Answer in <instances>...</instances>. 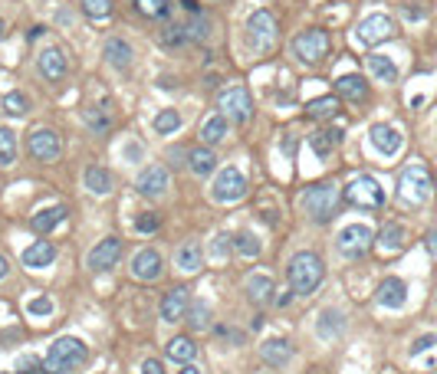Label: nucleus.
Returning <instances> with one entry per match:
<instances>
[{
	"label": "nucleus",
	"mask_w": 437,
	"mask_h": 374,
	"mask_svg": "<svg viewBox=\"0 0 437 374\" xmlns=\"http://www.w3.org/2000/svg\"><path fill=\"white\" fill-rule=\"evenodd\" d=\"M322 279H326V266H322V260L316 253L302 250V253H296L290 260V289L296 296H312L322 286Z\"/></svg>",
	"instance_id": "f257e3e1"
},
{
	"label": "nucleus",
	"mask_w": 437,
	"mask_h": 374,
	"mask_svg": "<svg viewBox=\"0 0 437 374\" xmlns=\"http://www.w3.org/2000/svg\"><path fill=\"white\" fill-rule=\"evenodd\" d=\"M89 358V348L83 338H73V335H63V338H56L50 345V351H46L43 365L50 374H69L76 371L83 361Z\"/></svg>",
	"instance_id": "f03ea898"
},
{
	"label": "nucleus",
	"mask_w": 437,
	"mask_h": 374,
	"mask_svg": "<svg viewBox=\"0 0 437 374\" xmlns=\"http://www.w3.org/2000/svg\"><path fill=\"white\" fill-rule=\"evenodd\" d=\"M302 207L316 223H329L339 210V187L329 184V181H319V184L306 187L302 194Z\"/></svg>",
	"instance_id": "7ed1b4c3"
},
{
	"label": "nucleus",
	"mask_w": 437,
	"mask_h": 374,
	"mask_svg": "<svg viewBox=\"0 0 437 374\" xmlns=\"http://www.w3.org/2000/svg\"><path fill=\"white\" fill-rule=\"evenodd\" d=\"M434 191V181H431L428 168L424 164H408L401 171V181H398V197H401L404 204H424Z\"/></svg>",
	"instance_id": "20e7f679"
},
{
	"label": "nucleus",
	"mask_w": 437,
	"mask_h": 374,
	"mask_svg": "<svg viewBox=\"0 0 437 374\" xmlns=\"http://www.w3.org/2000/svg\"><path fill=\"white\" fill-rule=\"evenodd\" d=\"M345 204L359 207V210H378L385 204V187L378 184L375 178H355L349 187L342 191Z\"/></svg>",
	"instance_id": "39448f33"
},
{
	"label": "nucleus",
	"mask_w": 437,
	"mask_h": 374,
	"mask_svg": "<svg viewBox=\"0 0 437 374\" xmlns=\"http://www.w3.org/2000/svg\"><path fill=\"white\" fill-rule=\"evenodd\" d=\"M372 243H375V230L369 227V223H349V227L339 230V253L345 256V260H359V256H365L372 250Z\"/></svg>",
	"instance_id": "423d86ee"
},
{
	"label": "nucleus",
	"mask_w": 437,
	"mask_h": 374,
	"mask_svg": "<svg viewBox=\"0 0 437 374\" xmlns=\"http://www.w3.org/2000/svg\"><path fill=\"white\" fill-rule=\"evenodd\" d=\"M247 36L257 50L266 53V50H273L276 36H280V23H276V17L270 10H253L247 20Z\"/></svg>",
	"instance_id": "0eeeda50"
},
{
	"label": "nucleus",
	"mask_w": 437,
	"mask_h": 374,
	"mask_svg": "<svg viewBox=\"0 0 437 374\" xmlns=\"http://www.w3.org/2000/svg\"><path fill=\"white\" fill-rule=\"evenodd\" d=\"M247 194V178H243L237 168H223L217 174L214 187H211V197H214L217 204H233V201H243Z\"/></svg>",
	"instance_id": "6e6552de"
},
{
	"label": "nucleus",
	"mask_w": 437,
	"mask_h": 374,
	"mask_svg": "<svg viewBox=\"0 0 437 374\" xmlns=\"http://www.w3.org/2000/svg\"><path fill=\"white\" fill-rule=\"evenodd\" d=\"M293 50H296V56H300L302 63L326 60V53H329V33H326V30H319V26H312V30H302V33L293 40Z\"/></svg>",
	"instance_id": "1a4fd4ad"
},
{
	"label": "nucleus",
	"mask_w": 437,
	"mask_h": 374,
	"mask_svg": "<svg viewBox=\"0 0 437 374\" xmlns=\"http://www.w3.org/2000/svg\"><path fill=\"white\" fill-rule=\"evenodd\" d=\"M221 109H223V119H233L237 125H243L253 115V99H250V92L243 85H233V89H227L221 95Z\"/></svg>",
	"instance_id": "9d476101"
},
{
	"label": "nucleus",
	"mask_w": 437,
	"mask_h": 374,
	"mask_svg": "<svg viewBox=\"0 0 437 374\" xmlns=\"http://www.w3.org/2000/svg\"><path fill=\"white\" fill-rule=\"evenodd\" d=\"M30 154H33L36 161H60V154H63V141L60 135L53 132V128H36L33 135H30Z\"/></svg>",
	"instance_id": "9b49d317"
},
{
	"label": "nucleus",
	"mask_w": 437,
	"mask_h": 374,
	"mask_svg": "<svg viewBox=\"0 0 437 374\" xmlns=\"http://www.w3.org/2000/svg\"><path fill=\"white\" fill-rule=\"evenodd\" d=\"M164 272V263H162V253L158 250H138L132 256V276L142 282H158Z\"/></svg>",
	"instance_id": "f8f14e48"
},
{
	"label": "nucleus",
	"mask_w": 437,
	"mask_h": 374,
	"mask_svg": "<svg viewBox=\"0 0 437 374\" xmlns=\"http://www.w3.org/2000/svg\"><path fill=\"white\" fill-rule=\"evenodd\" d=\"M394 36V23L391 17H385V14H372V17H365L359 23V40L365 43V46H375V43H385Z\"/></svg>",
	"instance_id": "ddd939ff"
},
{
	"label": "nucleus",
	"mask_w": 437,
	"mask_h": 374,
	"mask_svg": "<svg viewBox=\"0 0 437 374\" xmlns=\"http://www.w3.org/2000/svg\"><path fill=\"white\" fill-rule=\"evenodd\" d=\"M135 191L142 197H162L164 191H168V168H162V164H148V168L135 178Z\"/></svg>",
	"instance_id": "4468645a"
},
{
	"label": "nucleus",
	"mask_w": 437,
	"mask_h": 374,
	"mask_svg": "<svg viewBox=\"0 0 437 374\" xmlns=\"http://www.w3.org/2000/svg\"><path fill=\"white\" fill-rule=\"evenodd\" d=\"M119 256H122V240L105 237L102 243H95L89 250V269H112V266L119 263Z\"/></svg>",
	"instance_id": "2eb2a0df"
},
{
	"label": "nucleus",
	"mask_w": 437,
	"mask_h": 374,
	"mask_svg": "<svg viewBox=\"0 0 437 374\" xmlns=\"http://www.w3.org/2000/svg\"><path fill=\"white\" fill-rule=\"evenodd\" d=\"M36 69L46 82H60L66 76V56H63L60 46H46L40 56H36Z\"/></svg>",
	"instance_id": "dca6fc26"
},
{
	"label": "nucleus",
	"mask_w": 437,
	"mask_h": 374,
	"mask_svg": "<svg viewBox=\"0 0 437 374\" xmlns=\"http://www.w3.org/2000/svg\"><path fill=\"white\" fill-rule=\"evenodd\" d=\"M188 306H191V289L188 286H174V289L164 292V299H162V319L164 322H181L184 312H188Z\"/></svg>",
	"instance_id": "f3484780"
},
{
	"label": "nucleus",
	"mask_w": 437,
	"mask_h": 374,
	"mask_svg": "<svg viewBox=\"0 0 437 374\" xmlns=\"http://www.w3.org/2000/svg\"><path fill=\"white\" fill-rule=\"evenodd\" d=\"M375 299L381 302L385 309H401L404 302H408V286H404L398 276H388V279H381V286H378Z\"/></svg>",
	"instance_id": "a211bd4d"
},
{
	"label": "nucleus",
	"mask_w": 437,
	"mask_h": 374,
	"mask_svg": "<svg viewBox=\"0 0 437 374\" xmlns=\"http://www.w3.org/2000/svg\"><path fill=\"white\" fill-rule=\"evenodd\" d=\"M260 358H263L270 368H286L293 361V345L286 338H270L260 345Z\"/></svg>",
	"instance_id": "6ab92c4d"
},
{
	"label": "nucleus",
	"mask_w": 437,
	"mask_h": 374,
	"mask_svg": "<svg viewBox=\"0 0 437 374\" xmlns=\"http://www.w3.org/2000/svg\"><path fill=\"white\" fill-rule=\"evenodd\" d=\"M372 145L391 158V154L401 151V132L394 125H372Z\"/></svg>",
	"instance_id": "aec40b11"
},
{
	"label": "nucleus",
	"mask_w": 437,
	"mask_h": 374,
	"mask_svg": "<svg viewBox=\"0 0 437 374\" xmlns=\"http://www.w3.org/2000/svg\"><path fill=\"white\" fill-rule=\"evenodd\" d=\"M53 260H56V247L46 243V240H36L33 247L23 250V266L26 269H46Z\"/></svg>",
	"instance_id": "412c9836"
},
{
	"label": "nucleus",
	"mask_w": 437,
	"mask_h": 374,
	"mask_svg": "<svg viewBox=\"0 0 437 374\" xmlns=\"http://www.w3.org/2000/svg\"><path fill=\"white\" fill-rule=\"evenodd\" d=\"M63 220H66V207H63V204H53V207L36 210L33 217H30V227H33L36 233H53V230L60 227Z\"/></svg>",
	"instance_id": "4be33fe9"
},
{
	"label": "nucleus",
	"mask_w": 437,
	"mask_h": 374,
	"mask_svg": "<svg viewBox=\"0 0 437 374\" xmlns=\"http://www.w3.org/2000/svg\"><path fill=\"white\" fill-rule=\"evenodd\" d=\"M102 56H105V63H109V66H115V69H129V66H132V56H135V53H132L129 43L115 36V40H105Z\"/></svg>",
	"instance_id": "5701e85b"
},
{
	"label": "nucleus",
	"mask_w": 437,
	"mask_h": 374,
	"mask_svg": "<svg viewBox=\"0 0 437 374\" xmlns=\"http://www.w3.org/2000/svg\"><path fill=\"white\" fill-rule=\"evenodd\" d=\"M247 296H250V302L266 306V302L273 299V279H270L266 272H253L247 279Z\"/></svg>",
	"instance_id": "b1692460"
},
{
	"label": "nucleus",
	"mask_w": 437,
	"mask_h": 374,
	"mask_svg": "<svg viewBox=\"0 0 437 374\" xmlns=\"http://www.w3.org/2000/svg\"><path fill=\"white\" fill-rule=\"evenodd\" d=\"M174 263H178V269L184 272H197L201 269V263H204V250H201V243H184V247H178V253H174Z\"/></svg>",
	"instance_id": "393cba45"
},
{
	"label": "nucleus",
	"mask_w": 437,
	"mask_h": 374,
	"mask_svg": "<svg viewBox=\"0 0 437 374\" xmlns=\"http://www.w3.org/2000/svg\"><path fill=\"white\" fill-rule=\"evenodd\" d=\"M188 168L194 171L197 178H207L211 171L217 168V154L211 151V148H194V151H188Z\"/></svg>",
	"instance_id": "a878e982"
},
{
	"label": "nucleus",
	"mask_w": 437,
	"mask_h": 374,
	"mask_svg": "<svg viewBox=\"0 0 437 374\" xmlns=\"http://www.w3.org/2000/svg\"><path fill=\"white\" fill-rule=\"evenodd\" d=\"M335 89H339V95H342V99H349V102H362V99L369 95V82H365L362 76L335 79Z\"/></svg>",
	"instance_id": "bb28decb"
},
{
	"label": "nucleus",
	"mask_w": 437,
	"mask_h": 374,
	"mask_svg": "<svg viewBox=\"0 0 437 374\" xmlns=\"http://www.w3.org/2000/svg\"><path fill=\"white\" fill-rule=\"evenodd\" d=\"M339 141H342V132L329 128V132H316L309 145H312L316 158H322V161H326V158H332V151H335V145H339Z\"/></svg>",
	"instance_id": "cd10ccee"
},
{
	"label": "nucleus",
	"mask_w": 437,
	"mask_h": 374,
	"mask_svg": "<svg viewBox=\"0 0 437 374\" xmlns=\"http://www.w3.org/2000/svg\"><path fill=\"white\" fill-rule=\"evenodd\" d=\"M223 138H227V119H223V115L204 119V125H201V141H204V145H221Z\"/></svg>",
	"instance_id": "c85d7f7f"
},
{
	"label": "nucleus",
	"mask_w": 437,
	"mask_h": 374,
	"mask_svg": "<svg viewBox=\"0 0 437 374\" xmlns=\"http://www.w3.org/2000/svg\"><path fill=\"white\" fill-rule=\"evenodd\" d=\"M194 355H197V345L188 338V335H178V338L168 341V358H172V361H178V365L194 361Z\"/></svg>",
	"instance_id": "c756f323"
},
{
	"label": "nucleus",
	"mask_w": 437,
	"mask_h": 374,
	"mask_svg": "<svg viewBox=\"0 0 437 374\" xmlns=\"http://www.w3.org/2000/svg\"><path fill=\"white\" fill-rule=\"evenodd\" d=\"M335 112H339V99H335V95H319V99H312V102L306 105V115L316 122L332 119Z\"/></svg>",
	"instance_id": "7c9ffc66"
},
{
	"label": "nucleus",
	"mask_w": 437,
	"mask_h": 374,
	"mask_svg": "<svg viewBox=\"0 0 437 374\" xmlns=\"http://www.w3.org/2000/svg\"><path fill=\"white\" fill-rule=\"evenodd\" d=\"M345 328V315L342 312H335V309H326V312L319 315V322H316V332L322 335V338H335V335Z\"/></svg>",
	"instance_id": "2f4dec72"
},
{
	"label": "nucleus",
	"mask_w": 437,
	"mask_h": 374,
	"mask_svg": "<svg viewBox=\"0 0 437 374\" xmlns=\"http://www.w3.org/2000/svg\"><path fill=\"white\" fill-rule=\"evenodd\" d=\"M86 187L99 197L112 194V174L105 168H99V164H93V168H86Z\"/></svg>",
	"instance_id": "473e14b6"
},
{
	"label": "nucleus",
	"mask_w": 437,
	"mask_h": 374,
	"mask_svg": "<svg viewBox=\"0 0 437 374\" xmlns=\"http://www.w3.org/2000/svg\"><path fill=\"white\" fill-rule=\"evenodd\" d=\"M369 73L378 79V82H394V79H398V66H394L388 56H381V53L369 56Z\"/></svg>",
	"instance_id": "72a5a7b5"
},
{
	"label": "nucleus",
	"mask_w": 437,
	"mask_h": 374,
	"mask_svg": "<svg viewBox=\"0 0 437 374\" xmlns=\"http://www.w3.org/2000/svg\"><path fill=\"white\" fill-rule=\"evenodd\" d=\"M404 237H408V233H404L401 223H388V227L381 230V237H378V247L385 250V253H398V250L404 247Z\"/></svg>",
	"instance_id": "f704fd0d"
},
{
	"label": "nucleus",
	"mask_w": 437,
	"mask_h": 374,
	"mask_svg": "<svg viewBox=\"0 0 437 374\" xmlns=\"http://www.w3.org/2000/svg\"><path fill=\"white\" fill-rule=\"evenodd\" d=\"M184 43H191V33H188V23H172L162 30V46L164 50H181Z\"/></svg>",
	"instance_id": "c9c22d12"
},
{
	"label": "nucleus",
	"mask_w": 437,
	"mask_h": 374,
	"mask_svg": "<svg viewBox=\"0 0 437 374\" xmlns=\"http://www.w3.org/2000/svg\"><path fill=\"white\" fill-rule=\"evenodd\" d=\"M17 161V135L7 125H0V168H10Z\"/></svg>",
	"instance_id": "e433bc0d"
},
{
	"label": "nucleus",
	"mask_w": 437,
	"mask_h": 374,
	"mask_svg": "<svg viewBox=\"0 0 437 374\" xmlns=\"http://www.w3.org/2000/svg\"><path fill=\"white\" fill-rule=\"evenodd\" d=\"M135 10L145 20H164L168 10H172V4H168V0H135Z\"/></svg>",
	"instance_id": "4c0bfd02"
},
{
	"label": "nucleus",
	"mask_w": 437,
	"mask_h": 374,
	"mask_svg": "<svg viewBox=\"0 0 437 374\" xmlns=\"http://www.w3.org/2000/svg\"><path fill=\"white\" fill-rule=\"evenodd\" d=\"M184 319H188V325L194 332H204L207 325H211V309H207V302H191Z\"/></svg>",
	"instance_id": "58836bf2"
},
{
	"label": "nucleus",
	"mask_w": 437,
	"mask_h": 374,
	"mask_svg": "<svg viewBox=\"0 0 437 374\" xmlns=\"http://www.w3.org/2000/svg\"><path fill=\"white\" fill-rule=\"evenodd\" d=\"M154 135H172V132H178L181 128V115L174 109H162L158 115H154Z\"/></svg>",
	"instance_id": "ea45409f"
},
{
	"label": "nucleus",
	"mask_w": 437,
	"mask_h": 374,
	"mask_svg": "<svg viewBox=\"0 0 437 374\" xmlns=\"http://www.w3.org/2000/svg\"><path fill=\"white\" fill-rule=\"evenodd\" d=\"M83 14H86L89 20H109L112 0H83Z\"/></svg>",
	"instance_id": "a19ab883"
},
{
	"label": "nucleus",
	"mask_w": 437,
	"mask_h": 374,
	"mask_svg": "<svg viewBox=\"0 0 437 374\" xmlns=\"http://www.w3.org/2000/svg\"><path fill=\"white\" fill-rule=\"evenodd\" d=\"M4 112L7 115H26L30 112V99L23 92H7L4 95Z\"/></svg>",
	"instance_id": "79ce46f5"
},
{
	"label": "nucleus",
	"mask_w": 437,
	"mask_h": 374,
	"mask_svg": "<svg viewBox=\"0 0 437 374\" xmlns=\"http://www.w3.org/2000/svg\"><path fill=\"white\" fill-rule=\"evenodd\" d=\"M188 33L194 43H204L207 36H211V20H207L204 14H194V20L188 23Z\"/></svg>",
	"instance_id": "37998d69"
},
{
	"label": "nucleus",
	"mask_w": 437,
	"mask_h": 374,
	"mask_svg": "<svg viewBox=\"0 0 437 374\" xmlns=\"http://www.w3.org/2000/svg\"><path fill=\"white\" fill-rule=\"evenodd\" d=\"M233 250L243 253V256H257L260 253V240L253 237V233H237V237H233Z\"/></svg>",
	"instance_id": "c03bdc74"
},
{
	"label": "nucleus",
	"mask_w": 437,
	"mask_h": 374,
	"mask_svg": "<svg viewBox=\"0 0 437 374\" xmlns=\"http://www.w3.org/2000/svg\"><path fill=\"white\" fill-rule=\"evenodd\" d=\"M86 122H89V128H93L95 135H105V132L112 128V119H109V115H99L95 109H86Z\"/></svg>",
	"instance_id": "a18cd8bd"
},
{
	"label": "nucleus",
	"mask_w": 437,
	"mask_h": 374,
	"mask_svg": "<svg viewBox=\"0 0 437 374\" xmlns=\"http://www.w3.org/2000/svg\"><path fill=\"white\" fill-rule=\"evenodd\" d=\"M162 227V217H158V213H138V220H135V230L138 233H154V230Z\"/></svg>",
	"instance_id": "49530a36"
},
{
	"label": "nucleus",
	"mask_w": 437,
	"mask_h": 374,
	"mask_svg": "<svg viewBox=\"0 0 437 374\" xmlns=\"http://www.w3.org/2000/svg\"><path fill=\"white\" fill-rule=\"evenodd\" d=\"M20 374H50L46 371V365L43 361H36V358H20Z\"/></svg>",
	"instance_id": "de8ad7c7"
},
{
	"label": "nucleus",
	"mask_w": 437,
	"mask_h": 374,
	"mask_svg": "<svg viewBox=\"0 0 437 374\" xmlns=\"http://www.w3.org/2000/svg\"><path fill=\"white\" fill-rule=\"evenodd\" d=\"M26 309H30V315H50L53 312V302L46 296H40V299H30V306H26Z\"/></svg>",
	"instance_id": "09e8293b"
},
{
	"label": "nucleus",
	"mask_w": 437,
	"mask_h": 374,
	"mask_svg": "<svg viewBox=\"0 0 437 374\" xmlns=\"http://www.w3.org/2000/svg\"><path fill=\"white\" fill-rule=\"evenodd\" d=\"M434 345H437V335H421V338L411 345V355H421V351L434 348Z\"/></svg>",
	"instance_id": "8fccbe9b"
},
{
	"label": "nucleus",
	"mask_w": 437,
	"mask_h": 374,
	"mask_svg": "<svg viewBox=\"0 0 437 374\" xmlns=\"http://www.w3.org/2000/svg\"><path fill=\"white\" fill-rule=\"evenodd\" d=\"M142 374H164L162 361H158V358H148L145 365H142Z\"/></svg>",
	"instance_id": "3c124183"
},
{
	"label": "nucleus",
	"mask_w": 437,
	"mask_h": 374,
	"mask_svg": "<svg viewBox=\"0 0 437 374\" xmlns=\"http://www.w3.org/2000/svg\"><path fill=\"white\" fill-rule=\"evenodd\" d=\"M227 247H233V240L231 237H217L214 240V256H223L227 253Z\"/></svg>",
	"instance_id": "603ef678"
},
{
	"label": "nucleus",
	"mask_w": 437,
	"mask_h": 374,
	"mask_svg": "<svg viewBox=\"0 0 437 374\" xmlns=\"http://www.w3.org/2000/svg\"><path fill=\"white\" fill-rule=\"evenodd\" d=\"M290 302H293V289H286L283 296H276V306H280V309H286Z\"/></svg>",
	"instance_id": "864d4df0"
},
{
	"label": "nucleus",
	"mask_w": 437,
	"mask_h": 374,
	"mask_svg": "<svg viewBox=\"0 0 437 374\" xmlns=\"http://www.w3.org/2000/svg\"><path fill=\"white\" fill-rule=\"evenodd\" d=\"M428 250L437 256V230H431V233H428Z\"/></svg>",
	"instance_id": "5fc2aeb1"
},
{
	"label": "nucleus",
	"mask_w": 437,
	"mask_h": 374,
	"mask_svg": "<svg viewBox=\"0 0 437 374\" xmlns=\"http://www.w3.org/2000/svg\"><path fill=\"white\" fill-rule=\"evenodd\" d=\"M178 374H201V368L191 365V361H188V365H181V371H178Z\"/></svg>",
	"instance_id": "6e6d98bb"
},
{
	"label": "nucleus",
	"mask_w": 437,
	"mask_h": 374,
	"mask_svg": "<svg viewBox=\"0 0 437 374\" xmlns=\"http://www.w3.org/2000/svg\"><path fill=\"white\" fill-rule=\"evenodd\" d=\"M181 7H184V10H191V14H201V10H197V4H194V0H181Z\"/></svg>",
	"instance_id": "4d7b16f0"
},
{
	"label": "nucleus",
	"mask_w": 437,
	"mask_h": 374,
	"mask_svg": "<svg viewBox=\"0 0 437 374\" xmlns=\"http://www.w3.org/2000/svg\"><path fill=\"white\" fill-rule=\"evenodd\" d=\"M10 272V266H7V260H4V256H0V279H4V276H7Z\"/></svg>",
	"instance_id": "13d9d810"
},
{
	"label": "nucleus",
	"mask_w": 437,
	"mask_h": 374,
	"mask_svg": "<svg viewBox=\"0 0 437 374\" xmlns=\"http://www.w3.org/2000/svg\"><path fill=\"white\" fill-rule=\"evenodd\" d=\"M4 30H7V23H4V20H0V36H4Z\"/></svg>",
	"instance_id": "bf43d9fd"
},
{
	"label": "nucleus",
	"mask_w": 437,
	"mask_h": 374,
	"mask_svg": "<svg viewBox=\"0 0 437 374\" xmlns=\"http://www.w3.org/2000/svg\"><path fill=\"white\" fill-rule=\"evenodd\" d=\"M4 374H14V371H4Z\"/></svg>",
	"instance_id": "052dcab7"
}]
</instances>
